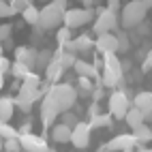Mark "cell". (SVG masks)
Returning a JSON list of instances; mask_svg holds the SVG:
<instances>
[{"mask_svg":"<svg viewBox=\"0 0 152 152\" xmlns=\"http://www.w3.org/2000/svg\"><path fill=\"white\" fill-rule=\"evenodd\" d=\"M43 94L45 92H43L41 77L30 71V73L22 79V86H19V90H17L15 103H17V107L22 111H30V109H32V103H37L39 99H43Z\"/></svg>","mask_w":152,"mask_h":152,"instance_id":"6da1fadb","label":"cell"},{"mask_svg":"<svg viewBox=\"0 0 152 152\" xmlns=\"http://www.w3.org/2000/svg\"><path fill=\"white\" fill-rule=\"evenodd\" d=\"M64 11H66V0H49V2H45V7L41 9V17H39V28L43 32L60 28V24L64 19Z\"/></svg>","mask_w":152,"mask_h":152,"instance_id":"7a4b0ae2","label":"cell"},{"mask_svg":"<svg viewBox=\"0 0 152 152\" xmlns=\"http://www.w3.org/2000/svg\"><path fill=\"white\" fill-rule=\"evenodd\" d=\"M148 11L150 9L146 7L144 0H131V2H126L122 7V11H120V26H122L124 30L137 28L141 22H146Z\"/></svg>","mask_w":152,"mask_h":152,"instance_id":"3957f363","label":"cell"},{"mask_svg":"<svg viewBox=\"0 0 152 152\" xmlns=\"http://www.w3.org/2000/svg\"><path fill=\"white\" fill-rule=\"evenodd\" d=\"M122 62L118 60L116 52H109V54H103V77H101V82H103L107 88H118L122 84Z\"/></svg>","mask_w":152,"mask_h":152,"instance_id":"277c9868","label":"cell"},{"mask_svg":"<svg viewBox=\"0 0 152 152\" xmlns=\"http://www.w3.org/2000/svg\"><path fill=\"white\" fill-rule=\"evenodd\" d=\"M47 92L54 96L56 105H58V109H60V114H62V111L73 109V107H75V103H77V90L71 86V84H62V82L52 84Z\"/></svg>","mask_w":152,"mask_h":152,"instance_id":"5b68a950","label":"cell"},{"mask_svg":"<svg viewBox=\"0 0 152 152\" xmlns=\"http://www.w3.org/2000/svg\"><path fill=\"white\" fill-rule=\"evenodd\" d=\"M118 26H120V17L118 11H111V9H96V17H94V34H103V32H118Z\"/></svg>","mask_w":152,"mask_h":152,"instance_id":"8992f818","label":"cell"},{"mask_svg":"<svg viewBox=\"0 0 152 152\" xmlns=\"http://www.w3.org/2000/svg\"><path fill=\"white\" fill-rule=\"evenodd\" d=\"M94 17H96L94 9H84V7L82 9H66L62 24L73 30V28H79V26H86L88 22H94Z\"/></svg>","mask_w":152,"mask_h":152,"instance_id":"52a82bcc","label":"cell"},{"mask_svg":"<svg viewBox=\"0 0 152 152\" xmlns=\"http://www.w3.org/2000/svg\"><path fill=\"white\" fill-rule=\"evenodd\" d=\"M107 107H109V114L114 118H124L126 111L131 109V96L126 94V90H114L107 99Z\"/></svg>","mask_w":152,"mask_h":152,"instance_id":"ba28073f","label":"cell"},{"mask_svg":"<svg viewBox=\"0 0 152 152\" xmlns=\"http://www.w3.org/2000/svg\"><path fill=\"white\" fill-rule=\"evenodd\" d=\"M90 137H92V126L90 122H82L79 120L77 126H73V133H71V144L77 150H84L90 146Z\"/></svg>","mask_w":152,"mask_h":152,"instance_id":"9c48e42d","label":"cell"},{"mask_svg":"<svg viewBox=\"0 0 152 152\" xmlns=\"http://www.w3.org/2000/svg\"><path fill=\"white\" fill-rule=\"evenodd\" d=\"M19 144H22L24 152H47L49 150L45 137H39V135H32V133L19 135Z\"/></svg>","mask_w":152,"mask_h":152,"instance_id":"30bf717a","label":"cell"},{"mask_svg":"<svg viewBox=\"0 0 152 152\" xmlns=\"http://www.w3.org/2000/svg\"><path fill=\"white\" fill-rule=\"evenodd\" d=\"M94 47L99 49L101 54H109V52H118V37L111 32H103L96 37Z\"/></svg>","mask_w":152,"mask_h":152,"instance_id":"8fae6325","label":"cell"},{"mask_svg":"<svg viewBox=\"0 0 152 152\" xmlns=\"http://www.w3.org/2000/svg\"><path fill=\"white\" fill-rule=\"evenodd\" d=\"M37 56H39V49L37 47H28V45L15 47V60L24 62L30 69H37Z\"/></svg>","mask_w":152,"mask_h":152,"instance_id":"7c38bea8","label":"cell"},{"mask_svg":"<svg viewBox=\"0 0 152 152\" xmlns=\"http://www.w3.org/2000/svg\"><path fill=\"white\" fill-rule=\"evenodd\" d=\"M135 146H137L135 137H133V135H126V133H122V135H118V137H114V139L107 141V148L114 150V152H122V150L135 148Z\"/></svg>","mask_w":152,"mask_h":152,"instance_id":"4fadbf2b","label":"cell"},{"mask_svg":"<svg viewBox=\"0 0 152 152\" xmlns=\"http://www.w3.org/2000/svg\"><path fill=\"white\" fill-rule=\"evenodd\" d=\"M64 71H66V69L54 58L52 62L47 64V69L43 71V73H45V82H47V84H58V82H60V77L64 75Z\"/></svg>","mask_w":152,"mask_h":152,"instance_id":"5bb4252c","label":"cell"},{"mask_svg":"<svg viewBox=\"0 0 152 152\" xmlns=\"http://www.w3.org/2000/svg\"><path fill=\"white\" fill-rule=\"evenodd\" d=\"M15 107H17V103L13 96H0V122H9L13 118Z\"/></svg>","mask_w":152,"mask_h":152,"instance_id":"9a60e30c","label":"cell"},{"mask_svg":"<svg viewBox=\"0 0 152 152\" xmlns=\"http://www.w3.org/2000/svg\"><path fill=\"white\" fill-rule=\"evenodd\" d=\"M75 73L79 77H90V79H96L99 77V69L92 64V62H86V60H79L77 58V62H75Z\"/></svg>","mask_w":152,"mask_h":152,"instance_id":"2e32d148","label":"cell"},{"mask_svg":"<svg viewBox=\"0 0 152 152\" xmlns=\"http://www.w3.org/2000/svg\"><path fill=\"white\" fill-rule=\"evenodd\" d=\"M71 133H73V129L62 124V122H58L52 126V139L58 141V144H66V141H71Z\"/></svg>","mask_w":152,"mask_h":152,"instance_id":"e0dca14e","label":"cell"},{"mask_svg":"<svg viewBox=\"0 0 152 152\" xmlns=\"http://www.w3.org/2000/svg\"><path fill=\"white\" fill-rule=\"evenodd\" d=\"M124 120H126V124L131 126V129H137L139 124H144L146 122V114L141 111L139 107H131L129 111H126V116H124Z\"/></svg>","mask_w":152,"mask_h":152,"instance_id":"ac0fdd59","label":"cell"},{"mask_svg":"<svg viewBox=\"0 0 152 152\" xmlns=\"http://www.w3.org/2000/svg\"><path fill=\"white\" fill-rule=\"evenodd\" d=\"M54 58H56V60H58V62L62 64L64 69L75 66V62H77V54H73V52H66V49H62V47H60L58 52H54Z\"/></svg>","mask_w":152,"mask_h":152,"instance_id":"d6986e66","label":"cell"},{"mask_svg":"<svg viewBox=\"0 0 152 152\" xmlns=\"http://www.w3.org/2000/svg\"><path fill=\"white\" fill-rule=\"evenodd\" d=\"M39 17H41V9H37L34 4H30L26 7L24 11H22V19H24V24H30V26H39Z\"/></svg>","mask_w":152,"mask_h":152,"instance_id":"ffe728a7","label":"cell"},{"mask_svg":"<svg viewBox=\"0 0 152 152\" xmlns=\"http://www.w3.org/2000/svg\"><path fill=\"white\" fill-rule=\"evenodd\" d=\"M133 105L139 107V109L146 114V111L152 107V92H148V90H144V92H137V94L133 96Z\"/></svg>","mask_w":152,"mask_h":152,"instance_id":"44dd1931","label":"cell"},{"mask_svg":"<svg viewBox=\"0 0 152 152\" xmlns=\"http://www.w3.org/2000/svg\"><path fill=\"white\" fill-rule=\"evenodd\" d=\"M133 137L137 144H148V141H152V131H150V124H139L137 129H133Z\"/></svg>","mask_w":152,"mask_h":152,"instance_id":"7402d4cb","label":"cell"},{"mask_svg":"<svg viewBox=\"0 0 152 152\" xmlns=\"http://www.w3.org/2000/svg\"><path fill=\"white\" fill-rule=\"evenodd\" d=\"M75 90H77V96H92V90H94L92 79H90V77H79Z\"/></svg>","mask_w":152,"mask_h":152,"instance_id":"603a6c76","label":"cell"},{"mask_svg":"<svg viewBox=\"0 0 152 152\" xmlns=\"http://www.w3.org/2000/svg\"><path fill=\"white\" fill-rule=\"evenodd\" d=\"M111 116L109 111L107 114H96V116H92L90 118V126L92 129H105V126H111Z\"/></svg>","mask_w":152,"mask_h":152,"instance_id":"cb8c5ba5","label":"cell"},{"mask_svg":"<svg viewBox=\"0 0 152 152\" xmlns=\"http://www.w3.org/2000/svg\"><path fill=\"white\" fill-rule=\"evenodd\" d=\"M73 41H75L77 52H82V54H84V52H90V49L94 47V41L90 39V34H77Z\"/></svg>","mask_w":152,"mask_h":152,"instance_id":"d4e9b609","label":"cell"},{"mask_svg":"<svg viewBox=\"0 0 152 152\" xmlns=\"http://www.w3.org/2000/svg\"><path fill=\"white\" fill-rule=\"evenodd\" d=\"M9 73H11L15 79H24V77L30 73V66H26L24 62H19V60H13V62H11V69H9Z\"/></svg>","mask_w":152,"mask_h":152,"instance_id":"484cf974","label":"cell"},{"mask_svg":"<svg viewBox=\"0 0 152 152\" xmlns=\"http://www.w3.org/2000/svg\"><path fill=\"white\" fill-rule=\"evenodd\" d=\"M54 60V52H49V49H39V56H37V69L39 71H45L47 64Z\"/></svg>","mask_w":152,"mask_h":152,"instance_id":"4316f807","label":"cell"},{"mask_svg":"<svg viewBox=\"0 0 152 152\" xmlns=\"http://www.w3.org/2000/svg\"><path fill=\"white\" fill-rule=\"evenodd\" d=\"M71 39H75V37H73V30H71L69 26L58 28V32H56V43H58V47H62L64 43H69Z\"/></svg>","mask_w":152,"mask_h":152,"instance_id":"83f0119b","label":"cell"},{"mask_svg":"<svg viewBox=\"0 0 152 152\" xmlns=\"http://www.w3.org/2000/svg\"><path fill=\"white\" fill-rule=\"evenodd\" d=\"M116 37H118V52H129L131 49V34L126 32V30H118L116 32Z\"/></svg>","mask_w":152,"mask_h":152,"instance_id":"f1b7e54d","label":"cell"},{"mask_svg":"<svg viewBox=\"0 0 152 152\" xmlns=\"http://www.w3.org/2000/svg\"><path fill=\"white\" fill-rule=\"evenodd\" d=\"M58 118H60V122H62V124H66V126H71V129H73V126H77V122H79V118H77V114H75L73 109L62 111V114H60Z\"/></svg>","mask_w":152,"mask_h":152,"instance_id":"f546056e","label":"cell"},{"mask_svg":"<svg viewBox=\"0 0 152 152\" xmlns=\"http://www.w3.org/2000/svg\"><path fill=\"white\" fill-rule=\"evenodd\" d=\"M0 137L2 139H13V137H19V131L15 126H11L9 122H0Z\"/></svg>","mask_w":152,"mask_h":152,"instance_id":"4dcf8cb0","label":"cell"},{"mask_svg":"<svg viewBox=\"0 0 152 152\" xmlns=\"http://www.w3.org/2000/svg\"><path fill=\"white\" fill-rule=\"evenodd\" d=\"M17 11L11 7V2L9 0H0V17H13Z\"/></svg>","mask_w":152,"mask_h":152,"instance_id":"1f68e13d","label":"cell"},{"mask_svg":"<svg viewBox=\"0 0 152 152\" xmlns=\"http://www.w3.org/2000/svg\"><path fill=\"white\" fill-rule=\"evenodd\" d=\"M22 150V144H19V137L13 139H4V152H19Z\"/></svg>","mask_w":152,"mask_h":152,"instance_id":"d6a6232c","label":"cell"},{"mask_svg":"<svg viewBox=\"0 0 152 152\" xmlns=\"http://www.w3.org/2000/svg\"><path fill=\"white\" fill-rule=\"evenodd\" d=\"M11 32H13L11 24H0V43L9 41V39H11Z\"/></svg>","mask_w":152,"mask_h":152,"instance_id":"836d02e7","label":"cell"},{"mask_svg":"<svg viewBox=\"0 0 152 152\" xmlns=\"http://www.w3.org/2000/svg\"><path fill=\"white\" fill-rule=\"evenodd\" d=\"M9 2H11V7L15 9L17 13H22L26 7H30V4H32V0H9Z\"/></svg>","mask_w":152,"mask_h":152,"instance_id":"e575fe53","label":"cell"},{"mask_svg":"<svg viewBox=\"0 0 152 152\" xmlns=\"http://www.w3.org/2000/svg\"><path fill=\"white\" fill-rule=\"evenodd\" d=\"M9 69H11V60L2 54V56H0V73H7Z\"/></svg>","mask_w":152,"mask_h":152,"instance_id":"d590c367","label":"cell"},{"mask_svg":"<svg viewBox=\"0 0 152 152\" xmlns=\"http://www.w3.org/2000/svg\"><path fill=\"white\" fill-rule=\"evenodd\" d=\"M141 69H144V71H150V69H152V49H148V52H146V58H144Z\"/></svg>","mask_w":152,"mask_h":152,"instance_id":"8d00e7d4","label":"cell"},{"mask_svg":"<svg viewBox=\"0 0 152 152\" xmlns=\"http://www.w3.org/2000/svg\"><path fill=\"white\" fill-rule=\"evenodd\" d=\"M19 131V135H24V133H32V122H28V120H24V124L17 129Z\"/></svg>","mask_w":152,"mask_h":152,"instance_id":"74e56055","label":"cell"},{"mask_svg":"<svg viewBox=\"0 0 152 152\" xmlns=\"http://www.w3.org/2000/svg\"><path fill=\"white\" fill-rule=\"evenodd\" d=\"M120 4H122V0H107V9H111V11H118Z\"/></svg>","mask_w":152,"mask_h":152,"instance_id":"f35d334b","label":"cell"},{"mask_svg":"<svg viewBox=\"0 0 152 152\" xmlns=\"http://www.w3.org/2000/svg\"><path fill=\"white\" fill-rule=\"evenodd\" d=\"M120 62H122V71H129V69H131V64H133L131 60H120Z\"/></svg>","mask_w":152,"mask_h":152,"instance_id":"ab89813d","label":"cell"},{"mask_svg":"<svg viewBox=\"0 0 152 152\" xmlns=\"http://www.w3.org/2000/svg\"><path fill=\"white\" fill-rule=\"evenodd\" d=\"M84 2V9H92V4H94V0H82Z\"/></svg>","mask_w":152,"mask_h":152,"instance_id":"60d3db41","label":"cell"},{"mask_svg":"<svg viewBox=\"0 0 152 152\" xmlns=\"http://www.w3.org/2000/svg\"><path fill=\"white\" fill-rule=\"evenodd\" d=\"M135 152H152V148H146V146H139Z\"/></svg>","mask_w":152,"mask_h":152,"instance_id":"b9f144b4","label":"cell"},{"mask_svg":"<svg viewBox=\"0 0 152 152\" xmlns=\"http://www.w3.org/2000/svg\"><path fill=\"white\" fill-rule=\"evenodd\" d=\"M146 120H148V122H152V107L146 111Z\"/></svg>","mask_w":152,"mask_h":152,"instance_id":"7bdbcfd3","label":"cell"},{"mask_svg":"<svg viewBox=\"0 0 152 152\" xmlns=\"http://www.w3.org/2000/svg\"><path fill=\"white\" fill-rule=\"evenodd\" d=\"M96 152H114V150H109V148H107V144H105V146H101Z\"/></svg>","mask_w":152,"mask_h":152,"instance_id":"ee69618b","label":"cell"},{"mask_svg":"<svg viewBox=\"0 0 152 152\" xmlns=\"http://www.w3.org/2000/svg\"><path fill=\"white\" fill-rule=\"evenodd\" d=\"M4 86V73H0V88Z\"/></svg>","mask_w":152,"mask_h":152,"instance_id":"f6af8a7d","label":"cell"},{"mask_svg":"<svg viewBox=\"0 0 152 152\" xmlns=\"http://www.w3.org/2000/svg\"><path fill=\"white\" fill-rule=\"evenodd\" d=\"M2 150H4V139L0 137V152H2Z\"/></svg>","mask_w":152,"mask_h":152,"instance_id":"bcb514c9","label":"cell"},{"mask_svg":"<svg viewBox=\"0 0 152 152\" xmlns=\"http://www.w3.org/2000/svg\"><path fill=\"white\" fill-rule=\"evenodd\" d=\"M144 2H146V7H148V9H152V0H144Z\"/></svg>","mask_w":152,"mask_h":152,"instance_id":"7dc6e473","label":"cell"},{"mask_svg":"<svg viewBox=\"0 0 152 152\" xmlns=\"http://www.w3.org/2000/svg\"><path fill=\"white\" fill-rule=\"evenodd\" d=\"M2 52H4V47H2V43H0V56H2Z\"/></svg>","mask_w":152,"mask_h":152,"instance_id":"c3c4849f","label":"cell"},{"mask_svg":"<svg viewBox=\"0 0 152 152\" xmlns=\"http://www.w3.org/2000/svg\"><path fill=\"white\" fill-rule=\"evenodd\" d=\"M122 152H135V150H133V148H129V150H122Z\"/></svg>","mask_w":152,"mask_h":152,"instance_id":"681fc988","label":"cell"},{"mask_svg":"<svg viewBox=\"0 0 152 152\" xmlns=\"http://www.w3.org/2000/svg\"><path fill=\"white\" fill-rule=\"evenodd\" d=\"M150 131H152V122H150Z\"/></svg>","mask_w":152,"mask_h":152,"instance_id":"f907efd6","label":"cell"},{"mask_svg":"<svg viewBox=\"0 0 152 152\" xmlns=\"http://www.w3.org/2000/svg\"><path fill=\"white\" fill-rule=\"evenodd\" d=\"M43 2H47V0H43Z\"/></svg>","mask_w":152,"mask_h":152,"instance_id":"816d5d0a","label":"cell"}]
</instances>
